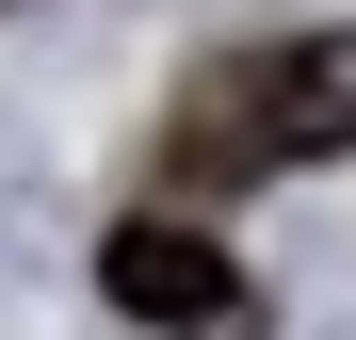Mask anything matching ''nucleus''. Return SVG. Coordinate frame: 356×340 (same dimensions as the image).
Here are the masks:
<instances>
[{
	"label": "nucleus",
	"instance_id": "nucleus-2",
	"mask_svg": "<svg viewBox=\"0 0 356 340\" xmlns=\"http://www.w3.org/2000/svg\"><path fill=\"white\" fill-rule=\"evenodd\" d=\"M97 292L130 308V324H162V340H243V275H227V243L195 211H130L97 243Z\"/></svg>",
	"mask_w": 356,
	"mask_h": 340
},
{
	"label": "nucleus",
	"instance_id": "nucleus-1",
	"mask_svg": "<svg viewBox=\"0 0 356 340\" xmlns=\"http://www.w3.org/2000/svg\"><path fill=\"white\" fill-rule=\"evenodd\" d=\"M356 146V33H275V49H211L162 113V179L178 195H259L291 162Z\"/></svg>",
	"mask_w": 356,
	"mask_h": 340
}]
</instances>
